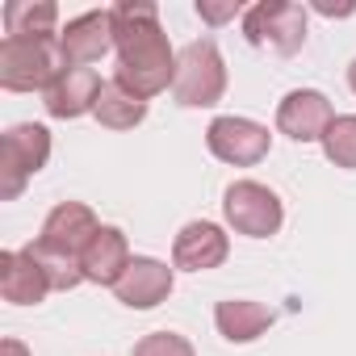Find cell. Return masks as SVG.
Returning <instances> with one entry per match:
<instances>
[{
	"label": "cell",
	"mask_w": 356,
	"mask_h": 356,
	"mask_svg": "<svg viewBox=\"0 0 356 356\" xmlns=\"http://www.w3.org/2000/svg\"><path fill=\"white\" fill-rule=\"evenodd\" d=\"M273 323H277L273 310L264 302H252V298H227L214 306V327L227 343H256Z\"/></svg>",
	"instance_id": "obj_16"
},
{
	"label": "cell",
	"mask_w": 356,
	"mask_h": 356,
	"mask_svg": "<svg viewBox=\"0 0 356 356\" xmlns=\"http://www.w3.org/2000/svg\"><path fill=\"white\" fill-rule=\"evenodd\" d=\"M101 88H105V84H101V76H97L92 67H67V72H63V80H59L51 92H42V105H47V113H51V118L72 122V118L97 113Z\"/></svg>",
	"instance_id": "obj_15"
},
{
	"label": "cell",
	"mask_w": 356,
	"mask_h": 356,
	"mask_svg": "<svg viewBox=\"0 0 356 356\" xmlns=\"http://www.w3.org/2000/svg\"><path fill=\"white\" fill-rule=\"evenodd\" d=\"M331 122H335V109L318 88H293L277 105V130L293 143H323Z\"/></svg>",
	"instance_id": "obj_10"
},
{
	"label": "cell",
	"mask_w": 356,
	"mask_h": 356,
	"mask_svg": "<svg viewBox=\"0 0 356 356\" xmlns=\"http://www.w3.org/2000/svg\"><path fill=\"white\" fill-rule=\"evenodd\" d=\"M227 256H231V235L206 218L185 222L172 239V268H181V273H210Z\"/></svg>",
	"instance_id": "obj_9"
},
{
	"label": "cell",
	"mask_w": 356,
	"mask_h": 356,
	"mask_svg": "<svg viewBox=\"0 0 356 356\" xmlns=\"http://www.w3.org/2000/svg\"><path fill=\"white\" fill-rule=\"evenodd\" d=\"M59 42H63V55H67L72 67H92V63H101V59L113 51V13H109V9H92V13L72 17V22L59 30Z\"/></svg>",
	"instance_id": "obj_11"
},
{
	"label": "cell",
	"mask_w": 356,
	"mask_h": 356,
	"mask_svg": "<svg viewBox=\"0 0 356 356\" xmlns=\"http://www.w3.org/2000/svg\"><path fill=\"white\" fill-rule=\"evenodd\" d=\"M206 147L214 159H222L231 168H252L273 151V134H268V126H260L252 118L222 113L206 126Z\"/></svg>",
	"instance_id": "obj_7"
},
{
	"label": "cell",
	"mask_w": 356,
	"mask_h": 356,
	"mask_svg": "<svg viewBox=\"0 0 356 356\" xmlns=\"http://www.w3.org/2000/svg\"><path fill=\"white\" fill-rule=\"evenodd\" d=\"M101 231L92 206L84 202H59L47 218H42V231L30 248L47 252V256H67V260H80V252L88 248V239Z\"/></svg>",
	"instance_id": "obj_8"
},
{
	"label": "cell",
	"mask_w": 356,
	"mask_h": 356,
	"mask_svg": "<svg viewBox=\"0 0 356 356\" xmlns=\"http://www.w3.org/2000/svg\"><path fill=\"white\" fill-rule=\"evenodd\" d=\"M47 159H51V130L42 122L9 126L5 134H0V172H5V189H0V197L5 202L22 197L26 181L47 168Z\"/></svg>",
	"instance_id": "obj_6"
},
{
	"label": "cell",
	"mask_w": 356,
	"mask_h": 356,
	"mask_svg": "<svg viewBox=\"0 0 356 356\" xmlns=\"http://www.w3.org/2000/svg\"><path fill=\"white\" fill-rule=\"evenodd\" d=\"M172 285H176V268H168L155 256H134L130 268L122 273V281L113 285V293L130 310H155L159 302H168Z\"/></svg>",
	"instance_id": "obj_12"
},
{
	"label": "cell",
	"mask_w": 356,
	"mask_h": 356,
	"mask_svg": "<svg viewBox=\"0 0 356 356\" xmlns=\"http://www.w3.org/2000/svg\"><path fill=\"white\" fill-rule=\"evenodd\" d=\"M227 92V59L214 38H197L176 51V80L172 97L185 109H210Z\"/></svg>",
	"instance_id": "obj_3"
},
{
	"label": "cell",
	"mask_w": 356,
	"mask_h": 356,
	"mask_svg": "<svg viewBox=\"0 0 356 356\" xmlns=\"http://www.w3.org/2000/svg\"><path fill=\"white\" fill-rule=\"evenodd\" d=\"M248 9L239 5V0H197V17L206 22V26H227V22H235V17H243Z\"/></svg>",
	"instance_id": "obj_21"
},
{
	"label": "cell",
	"mask_w": 356,
	"mask_h": 356,
	"mask_svg": "<svg viewBox=\"0 0 356 356\" xmlns=\"http://www.w3.org/2000/svg\"><path fill=\"white\" fill-rule=\"evenodd\" d=\"M109 13H113V51H118L113 80L143 101L168 92L176 80V51L159 26V5L118 0Z\"/></svg>",
	"instance_id": "obj_1"
},
{
	"label": "cell",
	"mask_w": 356,
	"mask_h": 356,
	"mask_svg": "<svg viewBox=\"0 0 356 356\" xmlns=\"http://www.w3.org/2000/svg\"><path fill=\"white\" fill-rule=\"evenodd\" d=\"M134 356H197L193 343L176 331H151L134 343Z\"/></svg>",
	"instance_id": "obj_20"
},
{
	"label": "cell",
	"mask_w": 356,
	"mask_h": 356,
	"mask_svg": "<svg viewBox=\"0 0 356 356\" xmlns=\"http://www.w3.org/2000/svg\"><path fill=\"white\" fill-rule=\"evenodd\" d=\"M310 9L323 13V17H352V13H356V0H343V5H331V0H314Z\"/></svg>",
	"instance_id": "obj_22"
},
{
	"label": "cell",
	"mask_w": 356,
	"mask_h": 356,
	"mask_svg": "<svg viewBox=\"0 0 356 356\" xmlns=\"http://www.w3.org/2000/svg\"><path fill=\"white\" fill-rule=\"evenodd\" d=\"M51 281L42 273V264L22 248V252H0V298H5L9 306H38L47 302Z\"/></svg>",
	"instance_id": "obj_14"
},
{
	"label": "cell",
	"mask_w": 356,
	"mask_h": 356,
	"mask_svg": "<svg viewBox=\"0 0 356 356\" xmlns=\"http://www.w3.org/2000/svg\"><path fill=\"white\" fill-rule=\"evenodd\" d=\"M348 88H352V92H356V59H352V63H348Z\"/></svg>",
	"instance_id": "obj_24"
},
{
	"label": "cell",
	"mask_w": 356,
	"mask_h": 356,
	"mask_svg": "<svg viewBox=\"0 0 356 356\" xmlns=\"http://www.w3.org/2000/svg\"><path fill=\"white\" fill-rule=\"evenodd\" d=\"M318 147H323L327 163H335L343 172H356V113H335V122L327 126Z\"/></svg>",
	"instance_id": "obj_19"
},
{
	"label": "cell",
	"mask_w": 356,
	"mask_h": 356,
	"mask_svg": "<svg viewBox=\"0 0 356 356\" xmlns=\"http://www.w3.org/2000/svg\"><path fill=\"white\" fill-rule=\"evenodd\" d=\"M0 356H30V348H26L22 339L9 335V339H0Z\"/></svg>",
	"instance_id": "obj_23"
},
{
	"label": "cell",
	"mask_w": 356,
	"mask_h": 356,
	"mask_svg": "<svg viewBox=\"0 0 356 356\" xmlns=\"http://www.w3.org/2000/svg\"><path fill=\"white\" fill-rule=\"evenodd\" d=\"M222 218L243 239H273L285 227V202L260 181H231L222 193Z\"/></svg>",
	"instance_id": "obj_4"
},
{
	"label": "cell",
	"mask_w": 356,
	"mask_h": 356,
	"mask_svg": "<svg viewBox=\"0 0 356 356\" xmlns=\"http://www.w3.org/2000/svg\"><path fill=\"white\" fill-rule=\"evenodd\" d=\"M59 5L51 0H9L5 5V38H34V34H55Z\"/></svg>",
	"instance_id": "obj_18"
},
{
	"label": "cell",
	"mask_w": 356,
	"mask_h": 356,
	"mask_svg": "<svg viewBox=\"0 0 356 356\" xmlns=\"http://www.w3.org/2000/svg\"><path fill=\"white\" fill-rule=\"evenodd\" d=\"M147 109H151V101H143V97H134L130 88H122L118 80H105V88H101V101H97V122L105 126V130H134V126H143L147 122Z\"/></svg>",
	"instance_id": "obj_17"
},
{
	"label": "cell",
	"mask_w": 356,
	"mask_h": 356,
	"mask_svg": "<svg viewBox=\"0 0 356 356\" xmlns=\"http://www.w3.org/2000/svg\"><path fill=\"white\" fill-rule=\"evenodd\" d=\"M239 22L252 47H273L277 55H298L306 47V5L298 0H256Z\"/></svg>",
	"instance_id": "obj_5"
},
{
	"label": "cell",
	"mask_w": 356,
	"mask_h": 356,
	"mask_svg": "<svg viewBox=\"0 0 356 356\" xmlns=\"http://www.w3.org/2000/svg\"><path fill=\"white\" fill-rule=\"evenodd\" d=\"M67 67L72 63L59 34L0 38V88L5 92H51Z\"/></svg>",
	"instance_id": "obj_2"
},
{
	"label": "cell",
	"mask_w": 356,
	"mask_h": 356,
	"mask_svg": "<svg viewBox=\"0 0 356 356\" xmlns=\"http://www.w3.org/2000/svg\"><path fill=\"white\" fill-rule=\"evenodd\" d=\"M130 239L118 231V227H101L92 239H88V248L80 252V273H84V281H92V285H118L122 281V273L130 268Z\"/></svg>",
	"instance_id": "obj_13"
}]
</instances>
